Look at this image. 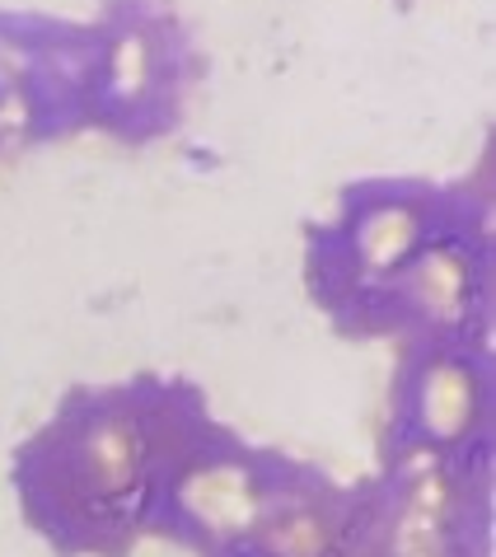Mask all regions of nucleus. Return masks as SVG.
<instances>
[{
  "mask_svg": "<svg viewBox=\"0 0 496 557\" xmlns=\"http://www.w3.org/2000/svg\"><path fill=\"white\" fill-rule=\"evenodd\" d=\"M221 426L188 375L75 384L10 459L20 516L57 557H132Z\"/></svg>",
  "mask_w": 496,
  "mask_h": 557,
  "instance_id": "2",
  "label": "nucleus"
},
{
  "mask_svg": "<svg viewBox=\"0 0 496 557\" xmlns=\"http://www.w3.org/2000/svg\"><path fill=\"white\" fill-rule=\"evenodd\" d=\"M95 24L99 75L89 132L132 150L169 141L207 81V52L188 20L169 0H103Z\"/></svg>",
  "mask_w": 496,
  "mask_h": 557,
  "instance_id": "4",
  "label": "nucleus"
},
{
  "mask_svg": "<svg viewBox=\"0 0 496 557\" xmlns=\"http://www.w3.org/2000/svg\"><path fill=\"white\" fill-rule=\"evenodd\" d=\"M0 117H5V95H0Z\"/></svg>",
  "mask_w": 496,
  "mask_h": 557,
  "instance_id": "8",
  "label": "nucleus"
},
{
  "mask_svg": "<svg viewBox=\"0 0 496 557\" xmlns=\"http://www.w3.org/2000/svg\"><path fill=\"white\" fill-rule=\"evenodd\" d=\"M305 290L351 343H492V207L473 183L356 178L305 225Z\"/></svg>",
  "mask_w": 496,
  "mask_h": 557,
  "instance_id": "1",
  "label": "nucleus"
},
{
  "mask_svg": "<svg viewBox=\"0 0 496 557\" xmlns=\"http://www.w3.org/2000/svg\"><path fill=\"white\" fill-rule=\"evenodd\" d=\"M343 557H492V469L380 463L351 487Z\"/></svg>",
  "mask_w": 496,
  "mask_h": 557,
  "instance_id": "6",
  "label": "nucleus"
},
{
  "mask_svg": "<svg viewBox=\"0 0 496 557\" xmlns=\"http://www.w3.org/2000/svg\"><path fill=\"white\" fill-rule=\"evenodd\" d=\"M0 95L20 108L28 146H57L89 132L99 75V24L42 10H0Z\"/></svg>",
  "mask_w": 496,
  "mask_h": 557,
  "instance_id": "7",
  "label": "nucleus"
},
{
  "mask_svg": "<svg viewBox=\"0 0 496 557\" xmlns=\"http://www.w3.org/2000/svg\"><path fill=\"white\" fill-rule=\"evenodd\" d=\"M492 343L398 347L380 463L492 469Z\"/></svg>",
  "mask_w": 496,
  "mask_h": 557,
  "instance_id": "5",
  "label": "nucleus"
},
{
  "mask_svg": "<svg viewBox=\"0 0 496 557\" xmlns=\"http://www.w3.org/2000/svg\"><path fill=\"white\" fill-rule=\"evenodd\" d=\"M351 487L314 459L221 426L164 502L154 539L193 557H343Z\"/></svg>",
  "mask_w": 496,
  "mask_h": 557,
  "instance_id": "3",
  "label": "nucleus"
}]
</instances>
